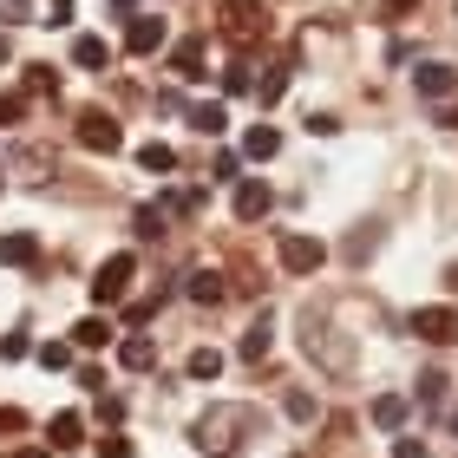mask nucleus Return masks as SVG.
Instances as JSON below:
<instances>
[{"instance_id":"1","label":"nucleus","mask_w":458,"mask_h":458,"mask_svg":"<svg viewBox=\"0 0 458 458\" xmlns=\"http://www.w3.org/2000/svg\"><path fill=\"white\" fill-rule=\"evenodd\" d=\"M242 432H256V412H249V406H210V412L191 426V439H197V452L229 458V452L242 445Z\"/></svg>"},{"instance_id":"2","label":"nucleus","mask_w":458,"mask_h":458,"mask_svg":"<svg viewBox=\"0 0 458 458\" xmlns=\"http://www.w3.org/2000/svg\"><path fill=\"white\" fill-rule=\"evenodd\" d=\"M131 276H138V256H131V249L106 256V262H98V276H92V301H98V308H118L124 295H131Z\"/></svg>"},{"instance_id":"3","label":"nucleus","mask_w":458,"mask_h":458,"mask_svg":"<svg viewBox=\"0 0 458 458\" xmlns=\"http://www.w3.org/2000/svg\"><path fill=\"white\" fill-rule=\"evenodd\" d=\"M79 144H86V151H124V124L106 112V106H86V112H79Z\"/></svg>"},{"instance_id":"4","label":"nucleus","mask_w":458,"mask_h":458,"mask_svg":"<svg viewBox=\"0 0 458 458\" xmlns=\"http://www.w3.org/2000/svg\"><path fill=\"white\" fill-rule=\"evenodd\" d=\"M276 256H282L288 276H315V268L327 262V242H321V236H282Z\"/></svg>"},{"instance_id":"5","label":"nucleus","mask_w":458,"mask_h":458,"mask_svg":"<svg viewBox=\"0 0 458 458\" xmlns=\"http://www.w3.org/2000/svg\"><path fill=\"white\" fill-rule=\"evenodd\" d=\"M412 335L432 341V347H452V341H458V308H452V301L420 308V315H412Z\"/></svg>"},{"instance_id":"6","label":"nucleus","mask_w":458,"mask_h":458,"mask_svg":"<svg viewBox=\"0 0 458 458\" xmlns=\"http://www.w3.org/2000/svg\"><path fill=\"white\" fill-rule=\"evenodd\" d=\"M164 39H171V27H164L157 13H138V20H124V53H138V59H151Z\"/></svg>"},{"instance_id":"7","label":"nucleus","mask_w":458,"mask_h":458,"mask_svg":"<svg viewBox=\"0 0 458 458\" xmlns=\"http://www.w3.org/2000/svg\"><path fill=\"white\" fill-rule=\"evenodd\" d=\"M223 33H229V39H256V33H268L262 0H223Z\"/></svg>"},{"instance_id":"8","label":"nucleus","mask_w":458,"mask_h":458,"mask_svg":"<svg viewBox=\"0 0 458 458\" xmlns=\"http://www.w3.org/2000/svg\"><path fill=\"white\" fill-rule=\"evenodd\" d=\"M268 210H276V191L262 177H236V223H262Z\"/></svg>"},{"instance_id":"9","label":"nucleus","mask_w":458,"mask_h":458,"mask_svg":"<svg viewBox=\"0 0 458 458\" xmlns=\"http://www.w3.org/2000/svg\"><path fill=\"white\" fill-rule=\"evenodd\" d=\"M118 367H124V373H151V367H157V341H151V335H124V341H118Z\"/></svg>"},{"instance_id":"10","label":"nucleus","mask_w":458,"mask_h":458,"mask_svg":"<svg viewBox=\"0 0 458 458\" xmlns=\"http://www.w3.org/2000/svg\"><path fill=\"white\" fill-rule=\"evenodd\" d=\"M183 295H191L197 308H216V301L229 295V288H223V276H216V268H191V276H183Z\"/></svg>"},{"instance_id":"11","label":"nucleus","mask_w":458,"mask_h":458,"mask_svg":"<svg viewBox=\"0 0 458 458\" xmlns=\"http://www.w3.org/2000/svg\"><path fill=\"white\" fill-rule=\"evenodd\" d=\"M33 262H39V236H27V229L0 236V268H33Z\"/></svg>"},{"instance_id":"12","label":"nucleus","mask_w":458,"mask_h":458,"mask_svg":"<svg viewBox=\"0 0 458 458\" xmlns=\"http://www.w3.org/2000/svg\"><path fill=\"white\" fill-rule=\"evenodd\" d=\"M412 86H420V98H452V92H458V72L432 59V66H420V72H412Z\"/></svg>"},{"instance_id":"13","label":"nucleus","mask_w":458,"mask_h":458,"mask_svg":"<svg viewBox=\"0 0 458 458\" xmlns=\"http://www.w3.org/2000/svg\"><path fill=\"white\" fill-rule=\"evenodd\" d=\"M72 66H86V72H106V66H112V39H98V33H79V39H72Z\"/></svg>"},{"instance_id":"14","label":"nucleus","mask_w":458,"mask_h":458,"mask_svg":"<svg viewBox=\"0 0 458 458\" xmlns=\"http://www.w3.org/2000/svg\"><path fill=\"white\" fill-rule=\"evenodd\" d=\"M412 420V400H406V393H380V400H373V426H380V432H400Z\"/></svg>"},{"instance_id":"15","label":"nucleus","mask_w":458,"mask_h":458,"mask_svg":"<svg viewBox=\"0 0 458 458\" xmlns=\"http://www.w3.org/2000/svg\"><path fill=\"white\" fill-rule=\"evenodd\" d=\"M191 124H197L203 138H223V131H229V106H223V98H197V106H191Z\"/></svg>"},{"instance_id":"16","label":"nucleus","mask_w":458,"mask_h":458,"mask_svg":"<svg viewBox=\"0 0 458 458\" xmlns=\"http://www.w3.org/2000/svg\"><path fill=\"white\" fill-rule=\"evenodd\" d=\"M79 439H86V420H79V412H53V426H47V445H53V452H72Z\"/></svg>"},{"instance_id":"17","label":"nucleus","mask_w":458,"mask_h":458,"mask_svg":"<svg viewBox=\"0 0 458 458\" xmlns=\"http://www.w3.org/2000/svg\"><path fill=\"white\" fill-rule=\"evenodd\" d=\"M282 151V131L276 124H249V138H242V157H256V164H268Z\"/></svg>"},{"instance_id":"18","label":"nucleus","mask_w":458,"mask_h":458,"mask_svg":"<svg viewBox=\"0 0 458 458\" xmlns=\"http://www.w3.org/2000/svg\"><path fill=\"white\" fill-rule=\"evenodd\" d=\"M268 341H276V321H268V308H262V315L249 321V335H242V360H262Z\"/></svg>"},{"instance_id":"19","label":"nucleus","mask_w":458,"mask_h":458,"mask_svg":"<svg viewBox=\"0 0 458 458\" xmlns=\"http://www.w3.org/2000/svg\"><path fill=\"white\" fill-rule=\"evenodd\" d=\"M106 341H118V327L106 315H86V321L72 327V347H106Z\"/></svg>"},{"instance_id":"20","label":"nucleus","mask_w":458,"mask_h":458,"mask_svg":"<svg viewBox=\"0 0 458 458\" xmlns=\"http://www.w3.org/2000/svg\"><path fill=\"white\" fill-rule=\"evenodd\" d=\"M171 66H177V79H203V39H177Z\"/></svg>"},{"instance_id":"21","label":"nucleus","mask_w":458,"mask_h":458,"mask_svg":"<svg viewBox=\"0 0 458 458\" xmlns=\"http://www.w3.org/2000/svg\"><path fill=\"white\" fill-rule=\"evenodd\" d=\"M138 164H144V171H151V177H171L177 171V151H171V144H138Z\"/></svg>"},{"instance_id":"22","label":"nucleus","mask_w":458,"mask_h":458,"mask_svg":"<svg viewBox=\"0 0 458 458\" xmlns=\"http://www.w3.org/2000/svg\"><path fill=\"white\" fill-rule=\"evenodd\" d=\"M203 203H210L203 191H164V203H157V210H164V216H197Z\"/></svg>"},{"instance_id":"23","label":"nucleus","mask_w":458,"mask_h":458,"mask_svg":"<svg viewBox=\"0 0 458 458\" xmlns=\"http://www.w3.org/2000/svg\"><path fill=\"white\" fill-rule=\"evenodd\" d=\"M249 92H256V106L268 112V106H276V98L288 92V72H262V79H256V86H249Z\"/></svg>"},{"instance_id":"24","label":"nucleus","mask_w":458,"mask_h":458,"mask_svg":"<svg viewBox=\"0 0 458 458\" xmlns=\"http://www.w3.org/2000/svg\"><path fill=\"white\" fill-rule=\"evenodd\" d=\"M39 353V367H47V373H66L72 367V341H47V347H33Z\"/></svg>"},{"instance_id":"25","label":"nucleus","mask_w":458,"mask_h":458,"mask_svg":"<svg viewBox=\"0 0 458 458\" xmlns=\"http://www.w3.org/2000/svg\"><path fill=\"white\" fill-rule=\"evenodd\" d=\"M216 373H223V353L216 347H197L191 353V380H216Z\"/></svg>"},{"instance_id":"26","label":"nucleus","mask_w":458,"mask_h":458,"mask_svg":"<svg viewBox=\"0 0 458 458\" xmlns=\"http://www.w3.org/2000/svg\"><path fill=\"white\" fill-rule=\"evenodd\" d=\"M27 92H33V98H47V92L59 98V72H53V66H27Z\"/></svg>"},{"instance_id":"27","label":"nucleus","mask_w":458,"mask_h":458,"mask_svg":"<svg viewBox=\"0 0 458 458\" xmlns=\"http://www.w3.org/2000/svg\"><path fill=\"white\" fill-rule=\"evenodd\" d=\"M282 412H288V420H301V426H308V420H315L321 406H315V393H301V386H295V393L282 400Z\"/></svg>"},{"instance_id":"28","label":"nucleus","mask_w":458,"mask_h":458,"mask_svg":"<svg viewBox=\"0 0 458 458\" xmlns=\"http://www.w3.org/2000/svg\"><path fill=\"white\" fill-rule=\"evenodd\" d=\"M420 400H426V406H439V400H445V373H439V367L420 373Z\"/></svg>"},{"instance_id":"29","label":"nucleus","mask_w":458,"mask_h":458,"mask_svg":"<svg viewBox=\"0 0 458 458\" xmlns=\"http://www.w3.org/2000/svg\"><path fill=\"white\" fill-rule=\"evenodd\" d=\"M98 458H138V445L118 439V432H106V439H98Z\"/></svg>"},{"instance_id":"30","label":"nucleus","mask_w":458,"mask_h":458,"mask_svg":"<svg viewBox=\"0 0 458 458\" xmlns=\"http://www.w3.org/2000/svg\"><path fill=\"white\" fill-rule=\"evenodd\" d=\"M335 131H341L335 112H308V138H335Z\"/></svg>"},{"instance_id":"31","label":"nucleus","mask_w":458,"mask_h":458,"mask_svg":"<svg viewBox=\"0 0 458 458\" xmlns=\"http://www.w3.org/2000/svg\"><path fill=\"white\" fill-rule=\"evenodd\" d=\"M249 86H256V79H249V66H229V72H223V92H229V98H242Z\"/></svg>"},{"instance_id":"32","label":"nucleus","mask_w":458,"mask_h":458,"mask_svg":"<svg viewBox=\"0 0 458 458\" xmlns=\"http://www.w3.org/2000/svg\"><path fill=\"white\" fill-rule=\"evenodd\" d=\"M0 20H7V27H27L33 7H27V0H0Z\"/></svg>"},{"instance_id":"33","label":"nucleus","mask_w":458,"mask_h":458,"mask_svg":"<svg viewBox=\"0 0 458 458\" xmlns=\"http://www.w3.org/2000/svg\"><path fill=\"white\" fill-rule=\"evenodd\" d=\"M27 353H33L27 335H7V341H0V360H27Z\"/></svg>"},{"instance_id":"34","label":"nucleus","mask_w":458,"mask_h":458,"mask_svg":"<svg viewBox=\"0 0 458 458\" xmlns=\"http://www.w3.org/2000/svg\"><path fill=\"white\" fill-rule=\"evenodd\" d=\"M20 118H27V98L7 92V98H0V124H20Z\"/></svg>"},{"instance_id":"35","label":"nucleus","mask_w":458,"mask_h":458,"mask_svg":"<svg viewBox=\"0 0 458 458\" xmlns=\"http://www.w3.org/2000/svg\"><path fill=\"white\" fill-rule=\"evenodd\" d=\"M393 458H432L426 439H393Z\"/></svg>"},{"instance_id":"36","label":"nucleus","mask_w":458,"mask_h":458,"mask_svg":"<svg viewBox=\"0 0 458 458\" xmlns=\"http://www.w3.org/2000/svg\"><path fill=\"white\" fill-rule=\"evenodd\" d=\"M72 20V0H47V27H66Z\"/></svg>"},{"instance_id":"37","label":"nucleus","mask_w":458,"mask_h":458,"mask_svg":"<svg viewBox=\"0 0 458 458\" xmlns=\"http://www.w3.org/2000/svg\"><path fill=\"white\" fill-rule=\"evenodd\" d=\"M98 420L118 426V420H124V400H106V393H98Z\"/></svg>"},{"instance_id":"38","label":"nucleus","mask_w":458,"mask_h":458,"mask_svg":"<svg viewBox=\"0 0 458 458\" xmlns=\"http://www.w3.org/2000/svg\"><path fill=\"white\" fill-rule=\"evenodd\" d=\"M20 426H27V412H20V406H0V432H20Z\"/></svg>"},{"instance_id":"39","label":"nucleus","mask_w":458,"mask_h":458,"mask_svg":"<svg viewBox=\"0 0 458 458\" xmlns=\"http://www.w3.org/2000/svg\"><path fill=\"white\" fill-rule=\"evenodd\" d=\"M380 7H386V13H412L420 0H380Z\"/></svg>"},{"instance_id":"40","label":"nucleus","mask_w":458,"mask_h":458,"mask_svg":"<svg viewBox=\"0 0 458 458\" xmlns=\"http://www.w3.org/2000/svg\"><path fill=\"white\" fill-rule=\"evenodd\" d=\"M13 458H47V445H20Z\"/></svg>"},{"instance_id":"41","label":"nucleus","mask_w":458,"mask_h":458,"mask_svg":"<svg viewBox=\"0 0 458 458\" xmlns=\"http://www.w3.org/2000/svg\"><path fill=\"white\" fill-rule=\"evenodd\" d=\"M7 59H13V39H7V33H0V66H7Z\"/></svg>"},{"instance_id":"42","label":"nucleus","mask_w":458,"mask_h":458,"mask_svg":"<svg viewBox=\"0 0 458 458\" xmlns=\"http://www.w3.org/2000/svg\"><path fill=\"white\" fill-rule=\"evenodd\" d=\"M445 282H452V288H458V262H452V268H445Z\"/></svg>"},{"instance_id":"43","label":"nucleus","mask_w":458,"mask_h":458,"mask_svg":"<svg viewBox=\"0 0 458 458\" xmlns=\"http://www.w3.org/2000/svg\"><path fill=\"white\" fill-rule=\"evenodd\" d=\"M445 124H452V131H458V106H452V112H445Z\"/></svg>"},{"instance_id":"44","label":"nucleus","mask_w":458,"mask_h":458,"mask_svg":"<svg viewBox=\"0 0 458 458\" xmlns=\"http://www.w3.org/2000/svg\"><path fill=\"white\" fill-rule=\"evenodd\" d=\"M452 432H458V412H452Z\"/></svg>"}]
</instances>
